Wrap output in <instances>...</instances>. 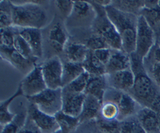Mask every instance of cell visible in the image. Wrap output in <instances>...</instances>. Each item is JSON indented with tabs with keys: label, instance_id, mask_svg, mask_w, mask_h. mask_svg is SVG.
<instances>
[{
	"label": "cell",
	"instance_id": "obj_1",
	"mask_svg": "<svg viewBox=\"0 0 160 133\" xmlns=\"http://www.w3.org/2000/svg\"><path fill=\"white\" fill-rule=\"evenodd\" d=\"M131 69L134 74V83L129 94L138 103L144 107L151 108L160 91L151 77L147 74L144 66V60L135 53L130 54Z\"/></svg>",
	"mask_w": 160,
	"mask_h": 133
},
{
	"label": "cell",
	"instance_id": "obj_2",
	"mask_svg": "<svg viewBox=\"0 0 160 133\" xmlns=\"http://www.w3.org/2000/svg\"><path fill=\"white\" fill-rule=\"evenodd\" d=\"M105 9L107 17L121 36L122 50L128 54L135 52L138 16L123 12L113 7L112 5L107 6Z\"/></svg>",
	"mask_w": 160,
	"mask_h": 133
},
{
	"label": "cell",
	"instance_id": "obj_3",
	"mask_svg": "<svg viewBox=\"0 0 160 133\" xmlns=\"http://www.w3.org/2000/svg\"><path fill=\"white\" fill-rule=\"evenodd\" d=\"M12 3L14 28L42 29L47 23V13L37 2Z\"/></svg>",
	"mask_w": 160,
	"mask_h": 133
},
{
	"label": "cell",
	"instance_id": "obj_4",
	"mask_svg": "<svg viewBox=\"0 0 160 133\" xmlns=\"http://www.w3.org/2000/svg\"><path fill=\"white\" fill-rule=\"evenodd\" d=\"M89 2L96 12V17L92 22V30L93 34L103 37L110 49L122 50L121 36L107 17L105 7L97 4L95 1H90Z\"/></svg>",
	"mask_w": 160,
	"mask_h": 133
},
{
	"label": "cell",
	"instance_id": "obj_5",
	"mask_svg": "<svg viewBox=\"0 0 160 133\" xmlns=\"http://www.w3.org/2000/svg\"><path fill=\"white\" fill-rule=\"evenodd\" d=\"M103 102H113L118 106V120L122 121L137 114L138 102L129 93L107 88Z\"/></svg>",
	"mask_w": 160,
	"mask_h": 133
},
{
	"label": "cell",
	"instance_id": "obj_6",
	"mask_svg": "<svg viewBox=\"0 0 160 133\" xmlns=\"http://www.w3.org/2000/svg\"><path fill=\"white\" fill-rule=\"evenodd\" d=\"M29 102L36 105L41 112L54 116L62 110V88H46L33 97H27Z\"/></svg>",
	"mask_w": 160,
	"mask_h": 133
},
{
	"label": "cell",
	"instance_id": "obj_7",
	"mask_svg": "<svg viewBox=\"0 0 160 133\" xmlns=\"http://www.w3.org/2000/svg\"><path fill=\"white\" fill-rule=\"evenodd\" d=\"M156 43L154 30L142 16L138 17L135 54L142 60L149 54Z\"/></svg>",
	"mask_w": 160,
	"mask_h": 133
},
{
	"label": "cell",
	"instance_id": "obj_8",
	"mask_svg": "<svg viewBox=\"0 0 160 133\" xmlns=\"http://www.w3.org/2000/svg\"><path fill=\"white\" fill-rule=\"evenodd\" d=\"M41 68L48 88H62L63 63L58 57L48 59L41 65Z\"/></svg>",
	"mask_w": 160,
	"mask_h": 133
},
{
	"label": "cell",
	"instance_id": "obj_9",
	"mask_svg": "<svg viewBox=\"0 0 160 133\" xmlns=\"http://www.w3.org/2000/svg\"><path fill=\"white\" fill-rule=\"evenodd\" d=\"M27 115L29 119L41 133H55L60 130L55 117L41 112L33 104L30 103L27 110Z\"/></svg>",
	"mask_w": 160,
	"mask_h": 133
},
{
	"label": "cell",
	"instance_id": "obj_10",
	"mask_svg": "<svg viewBox=\"0 0 160 133\" xmlns=\"http://www.w3.org/2000/svg\"><path fill=\"white\" fill-rule=\"evenodd\" d=\"M20 86L27 98L37 95L47 88L41 66H35L33 70L28 72L20 82Z\"/></svg>",
	"mask_w": 160,
	"mask_h": 133
},
{
	"label": "cell",
	"instance_id": "obj_11",
	"mask_svg": "<svg viewBox=\"0 0 160 133\" xmlns=\"http://www.w3.org/2000/svg\"><path fill=\"white\" fill-rule=\"evenodd\" d=\"M86 94L74 93L62 88V110L64 113L79 118L82 111Z\"/></svg>",
	"mask_w": 160,
	"mask_h": 133
},
{
	"label": "cell",
	"instance_id": "obj_12",
	"mask_svg": "<svg viewBox=\"0 0 160 133\" xmlns=\"http://www.w3.org/2000/svg\"><path fill=\"white\" fill-rule=\"evenodd\" d=\"M108 88L118 91L129 93L132 91L134 83V74L132 69L107 74Z\"/></svg>",
	"mask_w": 160,
	"mask_h": 133
},
{
	"label": "cell",
	"instance_id": "obj_13",
	"mask_svg": "<svg viewBox=\"0 0 160 133\" xmlns=\"http://www.w3.org/2000/svg\"><path fill=\"white\" fill-rule=\"evenodd\" d=\"M137 118L146 133H160V118L148 107H142L137 112Z\"/></svg>",
	"mask_w": 160,
	"mask_h": 133
},
{
	"label": "cell",
	"instance_id": "obj_14",
	"mask_svg": "<svg viewBox=\"0 0 160 133\" xmlns=\"http://www.w3.org/2000/svg\"><path fill=\"white\" fill-rule=\"evenodd\" d=\"M17 32L26 40L33 51V56L39 59L43 55L42 34L39 29L17 28Z\"/></svg>",
	"mask_w": 160,
	"mask_h": 133
},
{
	"label": "cell",
	"instance_id": "obj_15",
	"mask_svg": "<svg viewBox=\"0 0 160 133\" xmlns=\"http://www.w3.org/2000/svg\"><path fill=\"white\" fill-rule=\"evenodd\" d=\"M0 54L3 60L8 61L12 66L22 72L27 71L29 68L33 70V67L36 66L34 64V61L27 60L23 56L20 55L14 48L1 46Z\"/></svg>",
	"mask_w": 160,
	"mask_h": 133
},
{
	"label": "cell",
	"instance_id": "obj_16",
	"mask_svg": "<svg viewBox=\"0 0 160 133\" xmlns=\"http://www.w3.org/2000/svg\"><path fill=\"white\" fill-rule=\"evenodd\" d=\"M131 69L130 54L123 50L111 49V56L106 65L107 74ZM106 74V75H107Z\"/></svg>",
	"mask_w": 160,
	"mask_h": 133
},
{
	"label": "cell",
	"instance_id": "obj_17",
	"mask_svg": "<svg viewBox=\"0 0 160 133\" xmlns=\"http://www.w3.org/2000/svg\"><path fill=\"white\" fill-rule=\"evenodd\" d=\"M103 102L90 94H86L82 111L79 117L80 122L96 119L100 116Z\"/></svg>",
	"mask_w": 160,
	"mask_h": 133
},
{
	"label": "cell",
	"instance_id": "obj_18",
	"mask_svg": "<svg viewBox=\"0 0 160 133\" xmlns=\"http://www.w3.org/2000/svg\"><path fill=\"white\" fill-rule=\"evenodd\" d=\"M48 39L52 47L58 53L63 52L68 44V35L61 22H58L49 31Z\"/></svg>",
	"mask_w": 160,
	"mask_h": 133
},
{
	"label": "cell",
	"instance_id": "obj_19",
	"mask_svg": "<svg viewBox=\"0 0 160 133\" xmlns=\"http://www.w3.org/2000/svg\"><path fill=\"white\" fill-rule=\"evenodd\" d=\"M107 82L105 76H91L88 81L85 94L94 96L103 103L104 95L107 89Z\"/></svg>",
	"mask_w": 160,
	"mask_h": 133
},
{
	"label": "cell",
	"instance_id": "obj_20",
	"mask_svg": "<svg viewBox=\"0 0 160 133\" xmlns=\"http://www.w3.org/2000/svg\"><path fill=\"white\" fill-rule=\"evenodd\" d=\"M64 52L68 61L77 64H83L87 57L89 50L83 44L68 43L65 46Z\"/></svg>",
	"mask_w": 160,
	"mask_h": 133
},
{
	"label": "cell",
	"instance_id": "obj_21",
	"mask_svg": "<svg viewBox=\"0 0 160 133\" xmlns=\"http://www.w3.org/2000/svg\"><path fill=\"white\" fill-rule=\"evenodd\" d=\"M82 65L85 71L91 76H105L107 74L106 65L94 55L92 51L89 50Z\"/></svg>",
	"mask_w": 160,
	"mask_h": 133
},
{
	"label": "cell",
	"instance_id": "obj_22",
	"mask_svg": "<svg viewBox=\"0 0 160 133\" xmlns=\"http://www.w3.org/2000/svg\"><path fill=\"white\" fill-rule=\"evenodd\" d=\"M85 72L82 64H77L67 60L63 63L62 88L65 87Z\"/></svg>",
	"mask_w": 160,
	"mask_h": 133
},
{
	"label": "cell",
	"instance_id": "obj_23",
	"mask_svg": "<svg viewBox=\"0 0 160 133\" xmlns=\"http://www.w3.org/2000/svg\"><path fill=\"white\" fill-rule=\"evenodd\" d=\"M22 95H23V91H22L21 87L19 85L17 91H16L15 94H12L9 98L6 99V100L5 101H2V102H0V125H1V128L6 126L8 123L10 122V121L14 118L16 114L12 113L11 112H9V105H10L11 102H12L14 99L17 98L19 96Z\"/></svg>",
	"mask_w": 160,
	"mask_h": 133
},
{
	"label": "cell",
	"instance_id": "obj_24",
	"mask_svg": "<svg viewBox=\"0 0 160 133\" xmlns=\"http://www.w3.org/2000/svg\"><path fill=\"white\" fill-rule=\"evenodd\" d=\"M54 117L59 126V129L63 133H72L81 123L79 118L67 115L62 111L56 114Z\"/></svg>",
	"mask_w": 160,
	"mask_h": 133
},
{
	"label": "cell",
	"instance_id": "obj_25",
	"mask_svg": "<svg viewBox=\"0 0 160 133\" xmlns=\"http://www.w3.org/2000/svg\"><path fill=\"white\" fill-rule=\"evenodd\" d=\"M27 119H28L27 112L23 111L17 113L10 122L1 128L0 133H18L26 126Z\"/></svg>",
	"mask_w": 160,
	"mask_h": 133
},
{
	"label": "cell",
	"instance_id": "obj_26",
	"mask_svg": "<svg viewBox=\"0 0 160 133\" xmlns=\"http://www.w3.org/2000/svg\"><path fill=\"white\" fill-rule=\"evenodd\" d=\"M112 6L119 10L138 16L141 10L145 7V1H127L116 0L112 1Z\"/></svg>",
	"mask_w": 160,
	"mask_h": 133
},
{
	"label": "cell",
	"instance_id": "obj_27",
	"mask_svg": "<svg viewBox=\"0 0 160 133\" xmlns=\"http://www.w3.org/2000/svg\"><path fill=\"white\" fill-rule=\"evenodd\" d=\"M0 26L1 28H10L13 26L11 1L0 2Z\"/></svg>",
	"mask_w": 160,
	"mask_h": 133
},
{
	"label": "cell",
	"instance_id": "obj_28",
	"mask_svg": "<svg viewBox=\"0 0 160 133\" xmlns=\"http://www.w3.org/2000/svg\"><path fill=\"white\" fill-rule=\"evenodd\" d=\"M13 48L23 57L27 59V60H32V61L36 62L38 59L33 56V51L31 48L29 46L24 39L17 32L15 36V40H14Z\"/></svg>",
	"mask_w": 160,
	"mask_h": 133
},
{
	"label": "cell",
	"instance_id": "obj_29",
	"mask_svg": "<svg viewBox=\"0 0 160 133\" xmlns=\"http://www.w3.org/2000/svg\"><path fill=\"white\" fill-rule=\"evenodd\" d=\"M91 13H96V12L89 2L74 1V6H73L71 17H74V18L83 19L90 16Z\"/></svg>",
	"mask_w": 160,
	"mask_h": 133
},
{
	"label": "cell",
	"instance_id": "obj_30",
	"mask_svg": "<svg viewBox=\"0 0 160 133\" xmlns=\"http://www.w3.org/2000/svg\"><path fill=\"white\" fill-rule=\"evenodd\" d=\"M120 133H146L137 117H131L124 121H121L120 124Z\"/></svg>",
	"mask_w": 160,
	"mask_h": 133
},
{
	"label": "cell",
	"instance_id": "obj_31",
	"mask_svg": "<svg viewBox=\"0 0 160 133\" xmlns=\"http://www.w3.org/2000/svg\"><path fill=\"white\" fill-rule=\"evenodd\" d=\"M89 77H90V75L87 72L85 71L79 77H78L76 80H74L72 82L64 87L63 88L68 91H71V92L85 93Z\"/></svg>",
	"mask_w": 160,
	"mask_h": 133
},
{
	"label": "cell",
	"instance_id": "obj_32",
	"mask_svg": "<svg viewBox=\"0 0 160 133\" xmlns=\"http://www.w3.org/2000/svg\"><path fill=\"white\" fill-rule=\"evenodd\" d=\"M139 15L142 16L147 22L153 28V26L160 22V6L159 5L154 7H144L141 10ZM138 15V16H139Z\"/></svg>",
	"mask_w": 160,
	"mask_h": 133
},
{
	"label": "cell",
	"instance_id": "obj_33",
	"mask_svg": "<svg viewBox=\"0 0 160 133\" xmlns=\"http://www.w3.org/2000/svg\"><path fill=\"white\" fill-rule=\"evenodd\" d=\"M118 115H119L118 108L113 102H103L100 114L101 118L108 121L118 120Z\"/></svg>",
	"mask_w": 160,
	"mask_h": 133
},
{
	"label": "cell",
	"instance_id": "obj_34",
	"mask_svg": "<svg viewBox=\"0 0 160 133\" xmlns=\"http://www.w3.org/2000/svg\"><path fill=\"white\" fill-rule=\"evenodd\" d=\"M120 124L118 120L108 121L100 116L97 118V125L103 133H120Z\"/></svg>",
	"mask_w": 160,
	"mask_h": 133
},
{
	"label": "cell",
	"instance_id": "obj_35",
	"mask_svg": "<svg viewBox=\"0 0 160 133\" xmlns=\"http://www.w3.org/2000/svg\"><path fill=\"white\" fill-rule=\"evenodd\" d=\"M85 45L90 51H96L98 50L104 49V48H110L103 37L96 34H92L90 37L88 38L86 40Z\"/></svg>",
	"mask_w": 160,
	"mask_h": 133
},
{
	"label": "cell",
	"instance_id": "obj_36",
	"mask_svg": "<svg viewBox=\"0 0 160 133\" xmlns=\"http://www.w3.org/2000/svg\"><path fill=\"white\" fill-rule=\"evenodd\" d=\"M1 46L13 48L14 40L17 31H14L13 27L1 28Z\"/></svg>",
	"mask_w": 160,
	"mask_h": 133
},
{
	"label": "cell",
	"instance_id": "obj_37",
	"mask_svg": "<svg viewBox=\"0 0 160 133\" xmlns=\"http://www.w3.org/2000/svg\"><path fill=\"white\" fill-rule=\"evenodd\" d=\"M54 3L64 17H71L74 1H54Z\"/></svg>",
	"mask_w": 160,
	"mask_h": 133
},
{
	"label": "cell",
	"instance_id": "obj_38",
	"mask_svg": "<svg viewBox=\"0 0 160 133\" xmlns=\"http://www.w3.org/2000/svg\"><path fill=\"white\" fill-rule=\"evenodd\" d=\"M94 55L103 64L107 65L108 63L110 57L111 56V49L110 48H104V49L92 51Z\"/></svg>",
	"mask_w": 160,
	"mask_h": 133
},
{
	"label": "cell",
	"instance_id": "obj_39",
	"mask_svg": "<svg viewBox=\"0 0 160 133\" xmlns=\"http://www.w3.org/2000/svg\"><path fill=\"white\" fill-rule=\"evenodd\" d=\"M152 80L160 91V64L155 63L152 67Z\"/></svg>",
	"mask_w": 160,
	"mask_h": 133
},
{
	"label": "cell",
	"instance_id": "obj_40",
	"mask_svg": "<svg viewBox=\"0 0 160 133\" xmlns=\"http://www.w3.org/2000/svg\"><path fill=\"white\" fill-rule=\"evenodd\" d=\"M18 133H41V132H40V131L38 130V128L34 126V124H33V126H30V127H27V128L26 127V126H25L24 128H23L21 131H20Z\"/></svg>",
	"mask_w": 160,
	"mask_h": 133
},
{
	"label": "cell",
	"instance_id": "obj_41",
	"mask_svg": "<svg viewBox=\"0 0 160 133\" xmlns=\"http://www.w3.org/2000/svg\"><path fill=\"white\" fill-rule=\"evenodd\" d=\"M154 59L155 63L159 64H160V46H158L154 50Z\"/></svg>",
	"mask_w": 160,
	"mask_h": 133
},
{
	"label": "cell",
	"instance_id": "obj_42",
	"mask_svg": "<svg viewBox=\"0 0 160 133\" xmlns=\"http://www.w3.org/2000/svg\"><path fill=\"white\" fill-rule=\"evenodd\" d=\"M55 133H63V132H62V131H61V130H59V131H58V132H55Z\"/></svg>",
	"mask_w": 160,
	"mask_h": 133
},
{
	"label": "cell",
	"instance_id": "obj_43",
	"mask_svg": "<svg viewBox=\"0 0 160 133\" xmlns=\"http://www.w3.org/2000/svg\"><path fill=\"white\" fill-rule=\"evenodd\" d=\"M158 46H160V38H159V45H158Z\"/></svg>",
	"mask_w": 160,
	"mask_h": 133
},
{
	"label": "cell",
	"instance_id": "obj_44",
	"mask_svg": "<svg viewBox=\"0 0 160 133\" xmlns=\"http://www.w3.org/2000/svg\"><path fill=\"white\" fill-rule=\"evenodd\" d=\"M159 6H160V1H159Z\"/></svg>",
	"mask_w": 160,
	"mask_h": 133
}]
</instances>
